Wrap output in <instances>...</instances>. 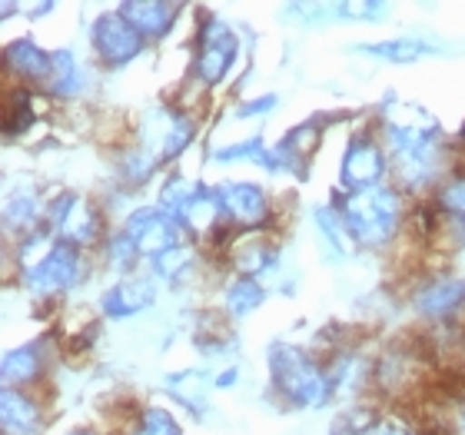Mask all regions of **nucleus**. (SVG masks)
<instances>
[{"label": "nucleus", "instance_id": "13", "mask_svg": "<svg viewBox=\"0 0 465 435\" xmlns=\"http://www.w3.org/2000/svg\"><path fill=\"white\" fill-rule=\"evenodd\" d=\"M4 74L20 87H50L54 80V50H44L37 40L17 37L4 47Z\"/></svg>", "mask_w": 465, "mask_h": 435}, {"label": "nucleus", "instance_id": "7", "mask_svg": "<svg viewBox=\"0 0 465 435\" xmlns=\"http://www.w3.org/2000/svg\"><path fill=\"white\" fill-rule=\"evenodd\" d=\"M386 176H389V153L382 136L366 133V130L349 136L346 150L340 156V173H336L340 193H359V190L382 186Z\"/></svg>", "mask_w": 465, "mask_h": 435}, {"label": "nucleus", "instance_id": "9", "mask_svg": "<svg viewBox=\"0 0 465 435\" xmlns=\"http://www.w3.org/2000/svg\"><path fill=\"white\" fill-rule=\"evenodd\" d=\"M90 50L104 70H124L146 50V37L114 7L90 24Z\"/></svg>", "mask_w": 465, "mask_h": 435}, {"label": "nucleus", "instance_id": "24", "mask_svg": "<svg viewBox=\"0 0 465 435\" xmlns=\"http://www.w3.org/2000/svg\"><path fill=\"white\" fill-rule=\"evenodd\" d=\"M84 90H87V70L80 57L67 47L54 50V80H50L47 94L57 100H77Z\"/></svg>", "mask_w": 465, "mask_h": 435}, {"label": "nucleus", "instance_id": "31", "mask_svg": "<svg viewBox=\"0 0 465 435\" xmlns=\"http://www.w3.org/2000/svg\"><path fill=\"white\" fill-rule=\"evenodd\" d=\"M270 146L262 143V136H250V140H240V143H230V146H216L213 153H210V163L216 166H230V163H256L266 156Z\"/></svg>", "mask_w": 465, "mask_h": 435}, {"label": "nucleus", "instance_id": "39", "mask_svg": "<svg viewBox=\"0 0 465 435\" xmlns=\"http://www.w3.org/2000/svg\"><path fill=\"white\" fill-rule=\"evenodd\" d=\"M64 435H100V432H94V429H70V432H64Z\"/></svg>", "mask_w": 465, "mask_h": 435}, {"label": "nucleus", "instance_id": "30", "mask_svg": "<svg viewBox=\"0 0 465 435\" xmlns=\"http://www.w3.org/2000/svg\"><path fill=\"white\" fill-rule=\"evenodd\" d=\"M34 120H37V114H34V100H30V90L27 87H17L7 97V107H4V130H7V136L27 133Z\"/></svg>", "mask_w": 465, "mask_h": 435}, {"label": "nucleus", "instance_id": "38", "mask_svg": "<svg viewBox=\"0 0 465 435\" xmlns=\"http://www.w3.org/2000/svg\"><path fill=\"white\" fill-rule=\"evenodd\" d=\"M17 4H4V7H0V14H4V17H14V14H17Z\"/></svg>", "mask_w": 465, "mask_h": 435}, {"label": "nucleus", "instance_id": "27", "mask_svg": "<svg viewBox=\"0 0 465 435\" xmlns=\"http://www.w3.org/2000/svg\"><path fill=\"white\" fill-rule=\"evenodd\" d=\"M196 190H200V183L186 180V176H180V173L166 176V183L160 186V196H156V206H160V210H163V213L180 226L183 216H186V210H190V203H193ZM180 230H183V226H180Z\"/></svg>", "mask_w": 465, "mask_h": 435}, {"label": "nucleus", "instance_id": "36", "mask_svg": "<svg viewBox=\"0 0 465 435\" xmlns=\"http://www.w3.org/2000/svg\"><path fill=\"white\" fill-rule=\"evenodd\" d=\"M240 382V366H226L213 376V389H232Z\"/></svg>", "mask_w": 465, "mask_h": 435}, {"label": "nucleus", "instance_id": "20", "mask_svg": "<svg viewBox=\"0 0 465 435\" xmlns=\"http://www.w3.org/2000/svg\"><path fill=\"white\" fill-rule=\"evenodd\" d=\"M356 54L369 60H382V64H396V67H406V64H419V60L436 57L439 47L429 44L422 37H392V40H369V44H356Z\"/></svg>", "mask_w": 465, "mask_h": 435}, {"label": "nucleus", "instance_id": "29", "mask_svg": "<svg viewBox=\"0 0 465 435\" xmlns=\"http://www.w3.org/2000/svg\"><path fill=\"white\" fill-rule=\"evenodd\" d=\"M104 260H107V266L114 272H120V276H130V272H136V262L143 260V256H140L136 242L130 240L124 230H116V232H110L107 240H104Z\"/></svg>", "mask_w": 465, "mask_h": 435}, {"label": "nucleus", "instance_id": "12", "mask_svg": "<svg viewBox=\"0 0 465 435\" xmlns=\"http://www.w3.org/2000/svg\"><path fill=\"white\" fill-rule=\"evenodd\" d=\"M156 296H160V280L153 272H130V276H120V280L110 286L104 296H100V312L114 322L134 320L140 312L153 310Z\"/></svg>", "mask_w": 465, "mask_h": 435}, {"label": "nucleus", "instance_id": "37", "mask_svg": "<svg viewBox=\"0 0 465 435\" xmlns=\"http://www.w3.org/2000/svg\"><path fill=\"white\" fill-rule=\"evenodd\" d=\"M54 10H57V4H54V0H47V4H34V7H30V17H34V20L47 17V14H54Z\"/></svg>", "mask_w": 465, "mask_h": 435}, {"label": "nucleus", "instance_id": "23", "mask_svg": "<svg viewBox=\"0 0 465 435\" xmlns=\"http://www.w3.org/2000/svg\"><path fill=\"white\" fill-rule=\"evenodd\" d=\"M266 300H270V290L262 286V280H256V276H242V272L230 276L223 292H220L223 312L230 316V320H250L252 312L260 310Z\"/></svg>", "mask_w": 465, "mask_h": 435}, {"label": "nucleus", "instance_id": "15", "mask_svg": "<svg viewBox=\"0 0 465 435\" xmlns=\"http://www.w3.org/2000/svg\"><path fill=\"white\" fill-rule=\"evenodd\" d=\"M432 206L439 213V232L452 250H465V173H449L432 190Z\"/></svg>", "mask_w": 465, "mask_h": 435}, {"label": "nucleus", "instance_id": "1", "mask_svg": "<svg viewBox=\"0 0 465 435\" xmlns=\"http://www.w3.org/2000/svg\"><path fill=\"white\" fill-rule=\"evenodd\" d=\"M382 143L389 153V176L396 180L402 193L436 190L446 180L449 140L436 116L426 110H409V116H386L382 120Z\"/></svg>", "mask_w": 465, "mask_h": 435}, {"label": "nucleus", "instance_id": "22", "mask_svg": "<svg viewBox=\"0 0 465 435\" xmlns=\"http://www.w3.org/2000/svg\"><path fill=\"white\" fill-rule=\"evenodd\" d=\"M230 262L232 270L242 272V276H270V272L280 270V246H272L270 240H262V236H246L240 240L236 246L230 250Z\"/></svg>", "mask_w": 465, "mask_h": 435}, {"label": "nucleus", "instance_id": "8", "mask_svg": "<svg viewBox=\"0 0 465 435\" xmlns=\"http://www.w3.org/2000/svg\"><path fill=\"white\" fill-rule=\"evenodd\" d=\"M409 306L432 326L465 322V280L452 272H429L409 290Z\"/></svg>", "mask_w": 465, "mask_h": 435}, {"label": "nucleus", "instance_id": "10", "mask_svg": "<svg viewBox=\"0 0 465 435\" xmlns=\"http://www.w3.org/2000/svg\"><path fill=\"white\" fill-rule=\"evenodd\" d=\"M216 196H220L223 222L230 230L256 232L262 226H270L272 203L262 183H252V180H220L216 183Z\"/></svg>", "mask_w": 465, "mask_h": 435}, {"label": "nucleus", "instance_id": "33", "mask_svg": "<svg viewBox=\"0 0 465 435\" xmlns=\"http://www.w3.org/2000/svg\"><path fill=\"white\" fill-rule=\"evenodd\" d=\"M276 107H280V97L276 94H262V97L242 100L240 107L232 110V116L236 120H260V116H270Z\"/></svg>", "mask_w": 465, "mask_h": 435}, {"label": "nucleus", "instance_id": "5", "mask_svg": "<svg viewBox=\"0 0 465 435\" xmlns=\"http://www.w3.org/2000/svg\"><path fill=\"white\" fill-rule=\"evenodd\" d=\"M240 60V34L230 20L203 14L200 30H196V47H193V80L200 87H216L230 77V70Z\"/></svg>", "mask_w": 465, "mask_h": 435}, {"label": "nucleus", "instance_id": "18", "mask_svg": "<svg viewBox=\"0 0 465 435\" xmlns=\"http://www.w3.org/2000/svg\"><path fill=\"white\" fill-rule=\"evenodd\" d=\"M116 10L124 14L130 24H134L140 34L150 40H163L166 34H173L176 20L183 14L180 4H170V0H126V4H116Z\"/></svg>", "mask_w": 465, "mask_h": 435}, {"label": "nucleus", "instance_id": "40", "mask_svg": "<svg viewBox=\"0 0 465 435\" xmlns=\"http://www.w3.org/2000/svg\"><path fill=\"white\" fill-rule=\"evenodd\" d=\"M330 435H356V432H349V429H342V426H336V429H332V432Z\"/></svg>", "mask_w": 465, "mask_h": 435}, {"label": "nucleus", "instance_id": "32", "mask_svg": "<svg viewBox=\"0 0 465 435\" xmlns=\"http://www.w3.org/2000/svg\"><path fill=\"white\" fill-rule=\"evenodd\" d=\"M336 14L349 20H359V24H376L389 14V4L382 0H359V4H336Z\"/></svg>", "mask_w": 465, "mask_h": 435}, {"label": "nucleus", "instance_id": "21", "mask_svg": "<svg viewBox=\"0 0 465 435\" xmlns=\"http://www.w3.org/2000/svg\"><path fill=\"white\" fill-rule=\"evenodd\" d=\"M160 116H163V126L156 133L153 160L163 166V163H173L176 156H183L190 150V143L196 140V124L183 110H160Z\"/></svg>", "mask_w": 465, "mask_h": 435}, {"label": "nucleus", "instance_id": "25", "mask_svg": "<svg viewBox=\"0 0 465 435\" xmlns=\"http://www.w3.org/2000/svg\"><path fill=\"white\" fill-rule=\"evenodd\" d=\"M196 262H200V256H196L193 246H190V242H180V246H173L170 252L156 256V260L150 262V272H153L160 282L183 286V282L190 280V272L196 270Z\"/></svg>", "mask_w": 465, "mask_h": 435}, {"label": "nucleus", "instance_id": "34", "mask_svg": "<svg viewBox=\"0 0 465 435\" xmlns=\"http://www.w3.org/2000/svg\"><path fill=\"white\" fill-rule=\"evenodd\" d=\"M362 435H426V432L416 426H409V422H402V419L389 416V419H376Z\"/></svg>", "mask_w": 465, "mask_h": 435}, {"label": "nucleus", "instance_id": "16", "mask_svg": "<svg viewBox=\"0 0 465 435\" xmlns=\"http://www.w3.org/2000/svg\"><path fill=\"white\" fill-rule=\"evenodd\" d=\"M47 339H30V342H20V346L7 349L4 359H0V379L7 389H27L34 382L44 379L50 366L47 356Z\"/></svg>", "mask_w": 465, "mask_h": 435}, {"label": "nucleus", "instance_id": "2", "mask_svg": "<svg viewBox=\"0 0 465 435\" xmlns=\"http://www.w3.org/2000/svg\"><path fill=\"white\" fill-rule=\"evenodd\" d=\"M17 270L20 286L34 300H54L74 292L87 280V252L54 236L50 226L17 240Z\"/></svg>", "mask_w": 465, "mask_h": 435}, {"label": "nucleus", "instance_id": "6", "mask_svg": "<svg viewBox=\"0 0 465 435\" xmlns=\"http://www.w3.org/2000/svg\"><path fill=\"white\" fill-rule=\"evenodd\" d=\"M47 226L70 246L90 250L110 236L104 232V213L77 190H60L47 200Z\"/></svg>", "mask_w": 465, "mask_h": 435}, {"label": "nucleus", "instance_id": "17", "mask_svg": "<svg viewBox=\"0 0 465 435\" xmlns=\"http://www.w3.org/2000/svg\"><path fill=\"white\" fill-rule=\"evenodd\" d=\"M47 226V203L34 186H17L4 200V232L14 240H24L30 232Z\"/></svg>", "mask_w": 465, "mask_h": 435}, {"label": "nucleus", "instance_id": "11", "mask_svg": "<svg viewBox=\"0 0 465 435\" xmlns=\"http://www.w3.org/2000/svg\"><path fill=\"white\" fill-rule=\"evenodd\" d=\"M120 230L136 242V250H140V256L146 262H153L156 256H163L173 246L186 242V232L160 206H136V210H130Z\"/></svg>", "mask_w": 465, "mask_h": 435}, {"label": "nucleus", "instance_id": "14", "mask_svg": "<svg viewBox=\"0 0 465 435\" xmlns=\"http://www.w3.org/2000/svg\"><path fill=\"white\" fill-rule=\"evenodd\" d=\"M419 372H422V369H419V349L392 342V346L372 362V386H376V392H382V396L396 399L416 386Z\"/></svg>", "mask_w": 465, "mask_h": 435}, {"label": "nucleus", "instance_id": "4", "mask_svg": "<svg viewBox=\"0 0 465 435\" xmlns=\"http://www.w3.org/2000/svg\"><path fill=\"white\" fill-rule=\"evenodd\" d=\"M272 392L292 409H326L336 399L330 366H322L310 349L296 342H270L266 349Z\"/></svg>", "mask_w": 465, "mask_h": 435}, {"label": "nucleus", "instance_id": "35", "mask_svg": "<svg viewBox=\"0 0 465 435\" xmlns=\"http://www.w3.org/2000/svg\"><path fill=\"white\" fill-rule=\"evenodd\" d=\"M442 432L446 435H465V396L452 399L442 416Z\"/></svg>", "mask_w": 465, "mask_h": 435}, {"label": "nucleus", "instance_id": "28", "mask_svg": "<svg viewBox=\"0 0 465 435\" xmlns=\"http://www.w3.org/2000/svg\"><path fill=\"white\" fill-rule=\"evenodd\" d=\"M126 435H183V426L176 422V416L163 406H143L134 416Z\"/></svg>", "mask_w": 465, "mask_h": 435}, {"label": "nucleus", "instance_id": "3", "mask_svg": "<svg viewBox=\"0 0 465 435\" xmlns=\"http://www.w3.org/2000/svg\"><path fill=\"white\" fill-rule=\"evenodd\" d=\"M336 210L342 216L349 240L359 250H389L406 222V193L396 183H382L359 193H336Z\"/></svg>", "mask_w": 465, "mask_h": 435}, {"label": "nucleus", "instance_id": "26", "mask_svg": "<svg viewBox=\"0 0 465 435\" xmlns=\"http://www.w3.org/2000/svg\"><path fill=\"white\" fill-rule=\"evenodd\" d=\"M312 222L322 236V250L330 252L332 260H349V232L342 226V216L336 206H316L312 210Z\"/></svg>", "mask_w": 465, "mask_h": 435}, {"label": "nucleus", "instance_id": "19", "mask_svg": "<svg viewBox=\"0 0 465 435\" xmlns=\"http://www.w3.org/2000/svg\"><path fill=\"white\" fill-rule=\"evenodd\" d=\"M0 432L4 435H44V406L27 389L0 392Z\"/></svg>", "mask_w": 465, "mask_h": 435}]
</instances>
